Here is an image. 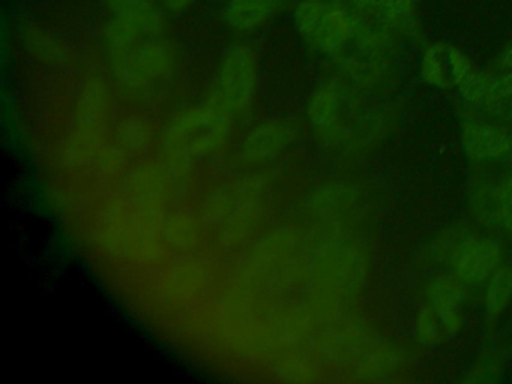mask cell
Segmentation results:
<instances>
[{
    "label": "cell",
    "instance_id": "1",
    "mask_svg": "<svg viewBox=\"0 0 512 384\" xmlns=\"http://www.w3.org/2000/svg\"><path fill=\"white\" fill-rule=\"evenodd\" d=\"M233 114L215 98L191 108L178 117L167 134V147L179 158H196L217 149L223 143Z\"/></svg>",
    "mask_w": 512,
    "mask_h": 384
},
{
    "label": "cell",
    "instance_id": "2",
    "mask_svg": "<svg viewBox=\"0 0 512 384\" xmlns=\"http://www.w3.org/2000/svg\"><path fill=\"white\" fill-rule=\"evenodd\" d=\"M113 74L131 90H143L175 74L179 54L175 44L164 36L148 39L127 50L109 54Z\"/></svg>",
    "mask_w": 512,
    "mask_h": 384
},
{
    "label": "cell",
    "instance_id": "3",
    "mask_svg": "<svg viewBox=\"0 0 512 384\" xmlns=\"http://www.w3.org/2000/svg\"><path fill=\"white\" fill-rule=\"evenodd\" d=\"M292 20L311 48L332 59L356 33L355 23L337 0H298Z\"/></svg>",
    "mask_w": 512,
    "mask_h": 384
},
{
    "label": "cell",
    "instance_id": "4",
    "mask_svg": "<svg viewBox=\"0 0 512 384\" xmlns=\"http://www.w3.org/2000/svg\"><path fill=\"white\" fill-rule=\"evenodd\" d=\"M257 57L244 42L232 45L221 59L215 78L214 95L232 114L250 107L257 89Z\"/></svg>",
    "mask_w": 512,
    "mask_h": 384
},
{
    "label": "cell",
    "instance_id": "5",
    "mask_svg": "<svg viewBox=\"0 0 512 384\" xmlns=\"http://www.w3.org/2000/svg\"><path fill=\"white\" fill-rule=\"evenodd\" d=\"M167 11L163 5L143 6L113 14L104 27V44L109 54L127 50L148 39L166 35Z\"/></svg>",
    "mask_w": 512,
    "mask_h": 384
},
{
    "label": "cell",
    "instance_id": "6",
    "mask_svg": "<svg viewBox=\"0 0 512 384\" xmlns=\"http://www.w3.org/2000/svg\"><path fill=\"white\" fill-rule=\"evenodd\" d=\"M503 251L490 237H466L455 248L452 267L463 284H481L488 281L502 266Z\"/></svg>",
    "mask_w": 512,
    "mask_h": 384
},
{
    "label": "cell",
    "instance_id": "7",
    "mask_svg": "<svg viewBox=\"0 0 512 384\" xmlns=\"http://www.w3.org/2000/svg\"><path fill=\"white\" fill-rule=\"evenodd\" d=\"M295 132L289 120L272 119L260 123L245 138L241 147L242 159L250 164H262L274 159L289 147Z\"/></svg>",
    "mask_w": 512,
    "mask_h": 384
},
{
    "label": "cell",
    "instance_id": "8",
    "mask_svg": "<svg viewBox=\"0 0 512 384\" xmlns=\"http://www.w3.org/2000/svg\"><path fill=\"white\" fill-rule=\"evenodd\" d=\"M461 143L464 152L473 161H497L511 152L512 135L491 123L464 122Z\"/></svg>",
    "mask_w": 512,
    "mask_h": 384
},
{
    "label": "cell",
    "instance_id": "9",
    "mask_svg": "<svg viewBox=\"0 0 512 384\" xmlns=\"http://www.w3.org/2000/svg\"><path fill=\"white\" fill-rule=\"evenodd\" d=\"M289 0H224L223 18L230 29L251 33L274 21Z\"/></svg>",
    "mask_w": 512,
    "mask_h": 384
},
{
    "label": "cell",
    "instance_id": "10",
    "mask_svg": "<svg viewBox=\"0 0 512 384\" xmlns=\"http://www.w3.org/2000/svg\"><path fill=\"white\" fill-rule=\"evenodd\" d=\"M463 326L457 306L427 302L416 317L415 336L422 345H434L452 338Z\"/></svg>",
    "mask_w": 512,
    "mask_h": 384
},
{
    "label": "cell",
    "instance_id": "11",
    "mask_svg": "<svg viewBox=\"0 0 512 384\" xmlns=\"http://www.w3.org/2000/svg\"><path fill=\"white\" fill-rule=\"evenodd\" d=\"M308 120L323 138L337 137L340 132L341 93L332 83L320 84L311 93L307 107Z\"/></svg>",
    "mask_w": 512,
    "mask_h": 384
},
{
    "label": "cell",
    "instance_id": "12",
    "mask_svg": "<svg viewBox=\"0 0 512 384\" xmlns=\"http://www.w3.org/2000/svg\"><path fill=\"white\" fill-rule=\"evenodd\" d=\"M421 74L431 86L440 87V89L454 86L451 47L445 44L431 45L422 57Z\"/></svg>",
    "mask_w": 512,
    "mask_h": 384
},
{
    "label": "cell",
    "instance_id": "13",
    "mask_svg": "<svg viewBox=\"0 0 512 384\" xmlns=\"http://www.w3.org/2000/svg\"><path fill=\"white\" fill-rule=\"evenodd\" d=\"M512 299V266L502 264L488 279L485 309L490 320H497Z\"/></svg>",
    "mask_w": 512,
    "mask_h": 384
},
{
    "label": "cell",
    "instance_id": "14",
    "mask_svg": "<svg viewBox=\"0 0 512 384\" xmlns=\"http://www.w3.org/2000/svg\"><path fill=\"white\" fill-rule=\"evenodd\" d=\"M481 105H484L485 110H490L494 116L512 120V72L493 77L490 89Z\"/></svg>",
    "mask_w": 512,
    "mask_h": 384
},
{
    "label": "cell",
    "instance_id": "15",
    "mask_svg": "<svg viewBox=\"0 0 512 384\" xmlns=\"http://www.w3.org/2000/svg\"><path fill=\"white\" fill-rule=\"evenodd\" d=\"M461 284L463 282L457 276L455 278L439 276L428 287V302L442 306H457L458 308V305L463 302V288H461Z\"/></svg>",
    "mask_w": 512,
    "mask_h": 384
},
{
    "label": "cell",
    "instance_id": "16",
    "mask_svg": "<svg viewBox=\"0 0 512 384\" xmlns=\"http://www.w3.org/2000/svg\"><path fill=\"white\" fill-rule=\"evenodd\" d=\"M104 6L113 14L133 11V9L143 8V6L154 5L158 0H103Z\"/></svg>",
    "mask_w": 512,
    "mask_h": 384
},
{
    "label": "cell",
    "instance_id": "17",
    "mask_svg": "<svg viewBox=\"0 0 512 384\" xmlns=\"http://www.w3.org/2000/svg\"><path fill=\"white\" fill-rule=\"evenodd\" d=\"M197 2L199 0H161L167 14H181L196 5Z\"/></svg>",
    "mask_w": 512,
    "mask_h": 384
},
{
    "label": "cell",
    "instance_id": "18",
    "mask_svg": "<svg viewBox=\"0 0 512 384\" xmlns=\"http://www.w3.org/2000/svg\"><path fill=\"white\" fill-rule=\"evenodd\" d=\"M500 191L505 195L508 200L512 201V173L503 180L502 185H499Z\"/></svg>",
    "mask_w": 512,
    "mask_h": 384
},
{
    "label": "cell",
    "instance_id": "19",
    "mask_svg": "<svg viewBox=\"0 0 512 384\" xmlns=\"http://www.w3.org/2000/svg\"><path fill=\"white\" fill-rule=\"evenodd\" d=\"M499 63L503 66V68L512 69V44L509 45L508 50L503 53L502 59H500Z\"/></svg>",
    "mask_w": 512,
    "mask_h": 384
}]
</instances>
